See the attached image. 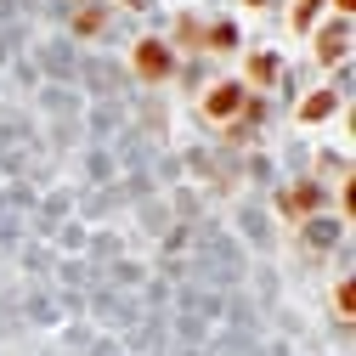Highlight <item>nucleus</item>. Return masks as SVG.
Returning a JSON list of instances; mask_svg holds the SVG:
<instances>
[{
  "label": "nucleus",
  "mask_w": 356,
  "mask_h": 356,
  "mask_svg": "<svg viewBox=\"0 0 356 356\" xmlns=\"http://www.w3.org/2000/svg\"><path fill=\"white\" fill-rule=\"evenodd\" d=\"M170 68H175V57H170L164 40H142V46H136V74L142 79H164Z\"/></svg>",
  "instance_id": "1"
},
{
  "label": "nucleus",
  "mask_w": 356,
  "mask_h": 356,
  "mask_svg": "<svg viewBox=\"0 0 356 356\" xmlns=\"http://www.w3.org/2000/svg\"><path fill=\"white\" fill-rule=\"evenodd\" d=\"M243 108V85H215V91L204 97V113L209 119H227V113H238Z\"/></svg>",
  "instance_id": "2"
},
{
  "label": "nucleus",
  "mask_w": 356,
  "mask_h": 356,
  "mask_svg": "<svg viewBox=\"0 0 356 356\" xmlns=\"http://www.w3.org/2000/svg\"><path fill=\"white\" fill-rule=\"evenodd\" d=\"M345 40H350V34H345V23H339V29L328 23V29H323V40H317V57H323V63H339V57L350 51Z\"/></svg>",
  "instance_id": "3"
},
{
  "label": "nucleus",
  "mask_w": 356,
  "mask_h": 356,
  "mask_svg": "<svg viewBox=\"0 0 356 356\" xmlns=\"http://www.w3.org/2000/svg\"><path fill=\"white\" fill-rule=\"evenodd\" d=\"M311 204H317V187H294V193H283V215H289V220H305Z\"/></svg>",
  "instance_id": "4"
},
{
  "label": "nucleus",
  "mask_w": 356,
  "mask_h": 356,
  "mask_svg": "<svg viewBox=\"0 0 356 356\" xmlns=\"http://www.w3.org/2000/svg\"><path fill=\"white\" fill-rule=\"evenodd\" d=\"M102 23H108V12H102V6H85V12L74 17V34H102Z\"/></svg>",
  "instance_id": "5"
},
{
  "label": "nucleus",
  "mask_w": 356,
  "mask_h": 356,
  "mask_svg": "<svg viewBox=\"0 0 356 356\" xmlns=\"http://www.w3.org/2000/svg\"><path fill=\"white\" fill-rule=\"evenodd\" d=\"M334 113V91H317V97H305V108H300V119H328Z\"/></svg>",
  "instance_id": "6"
},
{
  "label": "nucleus",
  "mask_w": 356,
  "mask_h": 356,
  "mask_svg": "<svg viewBox=\"0 0 356 356\" xmlns=\"http://www.w3.org/2000/svg\"><path fill=\"white\" fill-rule=\"evenodd\" d=\"M249 79H254V85H272V79H277V57H266V51H260V57L249 63Z\"/></svg>",
  "instance_id": "7"
},
{
  "label": "nucleus",
  "mask_w": 356,
  "mask_h": 356,
  "mask_svg": "<svg viewBox=\"0 0 356 356\" xmlns=\"http://www.w3.org/2000/svg\"><path fill=\"white\" fill-rule=\"evenodd\" d=\"M209 46H215V51H232V46H238V29H232V23H215V29H209Z\"/></svg>",
  "instance_id": "8"
},
{
  "label": "nucleus",
  "mask_w": 356,
  "mask_h": 356,
  "mask_svg": "<svg viewBox=\"0 0 356 356\" xmlns=\"http://www.w3.org/2000/svg\"><path fill=\"white\" fill-rule=\"evenodd\" d=\"M334 305H339V317L350 323V283H339V294H334Z\"/></svg>",
  "instance_id": "9"
},
{
  "label": "nucleus",
  "mask_w": 356,
  "mask_h": 356,
  "mask_svg": "<svg viewBox=\"0 0 356 356\" xmlns=\"http://www.w3.org/2000/svg\"><path fill=\"white\" fill-rule=\"evenodd\" d=\"M311 6H317V0H300V12H294V23H305V17H311Z\"/></svg>",
  "instance_id": "10"
},
{
  "label": "nucleus",
  "mask_w": 356,
  "mask_h": 356,
  "mask_svg": "<svg viewBox=\"0 0 356 356\" xmlns=\"http://www.w3.org/2000/svg\"><path fill=\"white\" fill-rule=\"evenodd\" d=\"M334 6H339V12H350V0H334Z\"/></svg>",
  "instance_id": "11"
},
{
  "label": "nucleus",
  "mask_w": 356,
  "mask_h": 356,
  "mask_svg": "<svg viewBox=\"0 0 356 356\" xmlns=\"http://www.w3.org/2000/svg\"><path fill=\"white\" fill-rule=\"evenodd\" d=\"M124 6H142V0H124Z\"/></svg>",
  "instance_id": "12"
},
{
  "label": "nucleus",
  "mask_w": 356,
  "mask_h": 356,
  "mask_svg": "<svg viewBox=\"0 0 356 356\" xmlns=\"http://www.w3.org/2000/svg\"><path fill=\"white\" fill-rule=\"evenodd\" d=\"M249 6H266V0H249Z\"/></svg>",
  "instance_id": "13"
}]
</instances>
